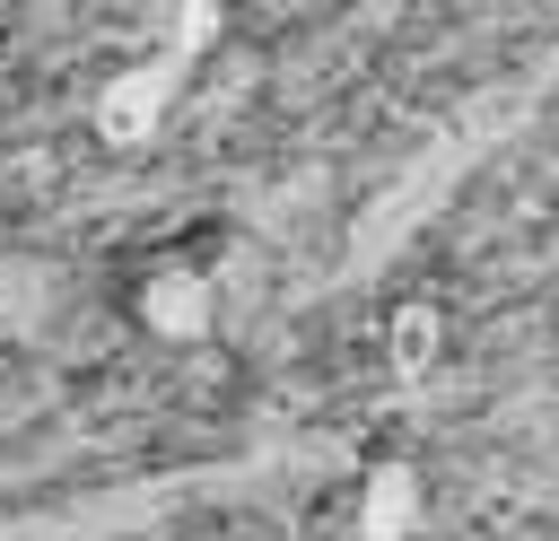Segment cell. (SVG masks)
Returning a JSON list of instances; mask_svg holds the SVG:
<instances>
[{"label": "cell", "mask_w": 559, "mask_h": 541, "mask_svg": "<svg viewBox=\"0 0 559 541\" xmlns=\"http://www.w3.org/2000/svg\"><path fill=\"white\" fill-rule=\"evenodd\" d=\"M358 532L367 541H402V532H419V515H428V480H419V462H402V454H376L367 471H358Z\"/></svg>", "instance_id": "obj_1"}, {"label": "cell", "mask_w": 559, "mask_h": 541, "mask_svg": "<svg viewBox=\"0 0 559 541\" xmlns=\"http://www.w3.org/2000/svg\"><path fill=\"white\" fill-rule=\"evenodd\" d=\"M445 340H454V314H445L437 297H402V305L384 314V349H393V366H411V375H428V366L445 358Z\"/></svg>", "instance_id": "obj_2"}]
</instances>
